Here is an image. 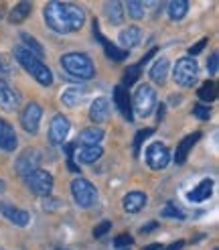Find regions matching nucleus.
<instances>
[{"instance_id":"6e6552de","label":"nucleus","mask_w":219,"mask_h":250,"mask_svg":"<svg viewBox=\"0 0 219 250\" xmlns=\"http://www.w3.org/2000/svg\"><path fill=\"white\" fill-rule=\"evenodd\" d=\"M146 159V165L154 171H161L170 163V151L163 145V143H150L148 148L144 153Z\"/></svg>"},{"instance_id":"c9c22d12","label":"nucleus","mask_w":219,"mask_h":250,"mask_svg":"<svg viewBox=\"0 0 219 250\" xmlns=\"http://www.w3.org/2000/svg\"><path fill=\"white\" fill-rule=\"evenodd\" d=\"M193 114L197 116L199 120H209V116H211V110H209V106H203V104H197L193 108Z\"/></svg>"},{"instance_id":"473e14b6","label":"nucleus","mask_w":219,"mask_h":250,"mask_svg":"<svg viewBox=\"0 0 219 250\" xmlns=\"http://www.w3.org/2000/svg\"><path fill=\"white\" fill-rule=\"evenodd\" d=\"M140 78V67L138 65H130L126 71H124V87H130L138 82Z\"/></svg>"},{"instance_id":"5701e85b","label":"nucleus","mask_w":219,"mask_h":250,"mask_svg":"<svg viewBox=\"0 0 219 250\" xmlns=\"http://www.w3.org/2000/svg\"><path fill=\"white\" fill-rule=\"evenodd\" d=\"M140 39H142V31H140V27H136V24H132V27L124 29L120 33V37H118L120 45H124L126 51H128V49H132V47H136L140 43Z\"/></svg>"},{"instance_id":"7ed1b4c3","label":"nucleus","mask_w":219,"mask_h":250,"mask_svg":"<svg viewBox=\"0 0 219 250\" xmlns=\"http://www.w3.org/2000/svg\"><path fill=\"white\" fill-rule=\"evenodd\" d=\"M59 61H61V67L67 71L69 80L85 82V80H91L95 76L93 61L85 53H65Z\"/></svg>"},{"instance_id":"9d476101","label":"nucleus","mask_w":219,"mask_h":250,"mask_svg":"<svg viewBox=\"0 0 219 250\" xmlns=\"http://www.w3.org/2000/svg\"><path fill=\"white\" fill-rule=\"evenodd\" d=\"M91 29H93V37L97 41L102 43V47H104V53H106V57L110 59V61H124L126 57H128V51L126 49H120V47H116L114 43H110L106 37L102 35V31H100V24H97V21L93 19V22H91Z\"/></svg>"},{"instance_id":"a878e982","label":"nucleus","mask_w":219,"mask_h":250,"mask_svg":"<svg viewBox=\"0 0 219 250\" xmlns=\"http://www.w3.org/2000/svg\"><path fill=\"white\" fill-rule=\"evenodd\" d=\"M166 12L170 21H182L189 12V2L187 0H173V2L166 4Z\"/></svg>"},{"instance_id":"c03bdc74","label":"nucleus","mask_w":219,"mask_h":250,"mask_svg":"<svg viewBox=\"0 0 219 250\" xmlns=\"http://www.w3.org/2000/svg\"><path fill=\"white\" fill-rule=\"evenodd\" d=\"M182 246H185V242H182V240H179V242H173L170 246H166L164 250H181Z\"/></svg>"},{"instance_id":"c85d7f7f","label":"nucleus","mask_w":219,"mask_h":250,"mask_svg":"<svg viewBox=\"0 0 219 250\" xmlns=\"http://www.w3.org/2000/svg\"><path fill=\"white\" fill-rule=\"evenodd\" d=\"M20 39H22V43H24L22 47H24V49H27V51H31L33 55H36V57H39V59H41V57L45 55V49L41 47V43H39V41H36V39H35V37H31L29 33H20Z\"/></svg>"},{"instance_id":"20e7f679","label":"nucleus","mask_w":219,"mask_h":250,"mask_svg":"<svg viewBox=\"0 0 219 250\" xmlns=\"http://www.w3.org/2000/svg\"><path fill=\"white\" fill-rule=\"evenodd\" d=\"M132 110H136V114L142 116V118H148L152 114V110L156 106V92L154 87L148 85V83H140L134 92V98H132Z\"/></svg>"},{"instance_id":"c756f323","label":"nucleus","mask_w":219,"mask_h":250,"mask_svg":"<svg viewBox=\"0 0 219 250\" xmlns=\"http://www.w3.org/2000/svg\"><path fill=\"white\" fill-rule=\"evenodd\" d=\"M197 96L203 100V102H213V100L217 98V87H215V82L207 80L199 90H197Z\"/></svg>"},{"instance_id":"6ab92c4d","label":"nucleus","mask_w":219,"mask_h":250,"mask_svg":"<svg viewBox=\"0 0 219 250\" xmlns=\"http://www.w3.org/2000/svg\"><path fill=\"white\" fill-rule=\"evenodd\" d=\"M199 139H201V132H193V134L185 136V139L179 143L177 153H175V163H177V165H182V163H185L187 157H189V153H191V148L199 143Z\"/></svg>"},{"instance_id":"2f4dec72","label":"nucleus","mask_w":219,"mask_h":250,"mask_svg":"<svg viewBox=\"0 0 219 250\" xmlns=\"http://www.w3.org/2000/svg\"><path fill=\"white\" fill-rule=\"evenodd\" d=\"M154 132V128H144V130H138L136 132V136H134V157H138V153H140V146H142V143L148 139V136Z\"/></svg>"},{"instance_id":"dca6fc26","label":"nucleus","mask_w":219,"mask_h":250,"mask_svg":"<svg viewBox=\"0 0 219 250\" xmlns=\"http://www.w3.org/2000/svg\"><path fill=\"white\" fill-rule=\"evenodd\" d=\"M17 146H18V139H17L15 128L4 118H0V148L6 153H12Z\"/></svg>"},{"instance_id":"a18cd8bd","label":"nucleus","mask_w":219,"mask_h":250,"mask_svg":"<svg viewBox=\"0 0 219 250\" xmlns=\"http://www.w3.org/2000/svg\"><path fill=\"white\" fill-rule=\"evenodd\" d=\"M142 250H161V244H150V246H144Z\"/></svg>"},{"instance_id":"9b49d317","label":"nucleus","mask_w":219,"mask_h":250,"mask_svg":"<svg viewBox=\"0 0 219 250\" xmlns=\"http://www.w3.org/2000/svg\"><path fill=\"white\" fill-rule=\"evenodd\" d=\"M69 128L71 124L63 114L53 116L51 126H49V141H51V145H63L69 134Z\"/></svg>"},{"instance_id":"0eeeda50","label":"nucleus","mask_w":219,"mask_h":250,"mask_svg":"<svg viewBox=\"0 0 219 250\" xmlns=\"http://www.w3.org/2000/svg\"><path fill=\"white\" fill-rule=\"evenodd\" d=\"M27 181V187L35 193V195H41V197H49L53 191V175L49 171H43V169H36L33 171L31 175L24 177Z\"/></svg>"},{"instance_id":"f3484780","label":"nucleus","mask_w":219,"mask_h":250,"mask_svg":"<svg viewBox=\"0 0 219 250\" xmlns=\"http://www.w3.org/2000/svg\"><path fill=\"white\" fill-rule=\"evenodd\" d=\"M114 102H116V108L120 110V114L124 116L128 122L134 120V112H132V104H130V98H128V92L124 85H116L114 87Z\"/></svg>"},{"instance_id":"7c9ffc66","label":"nucleus","mask_w":219,"mask_h":250,"mask_svg":"<svg viewBox=\"0 0 219 250\" xmlns=\"http://www.w3.org/2000/svg\"><path fill=\"white\" fill-rule=\"evenodd\" d=\"M126 10L128 15L132 19H142L144 17V2H138V0H130V2H126Z\"/></svg>"},{"instance_id":"72a5a7b5","label":"nucleus","mask_w":219,"mask_h":250,"mask_svg":"<svg viewBox=\"0 0 219 250\" xmlns=\"http://www.w3.org/2000/svg\"><path fill=\"white\" fill-rule=\"evenodd\" d=\"M161 216L163 218H175V220H185V214L177 208V206H173V204H168L163 211H161Z\"/></svg>"},{"instance_id":"aec40b11","label":"nucleus","mask_w":219,"mask_h":250,"mask_svg":"<svg viewBox=\"0 0 219 250\" xmlns=\"http://www.w3.org/2000/svg\"><path fill=\"white\" fill-rule=\"evenodd\" d=\"M108 114H110V102L106 98H95L90 106V120L93 124H102L106 122Z\"/></svg>"},{"instance_id":"f8f14e48","label":"nucleus","mask_w":219,"mask_h":250,"mask_svg":"<svg viewBox=\"0 0 219 250\" xmlns=\"http://www.w3.org/2000/svg\"><path fill=\"white\" fill-rule=\"evenodd\" d=\"M39 161H41V153L35 151V148H29V151H24L17 159V171L22 175V177H27V175H31L33 171L39 169Z\"/></svg>"},{"instance_id":"ddd939ff","label":"nucleus","mask_w":219,"mask_h":250,"mask_svg":"<svg viewBox=\"0 0 219 250\" xmlns=\"http://www.w3.org/2000/svg\"><path fill=\"white\" fill-rule=\"evenodd\" d=\"M102 155H104V148L100 145H95V146H79V145H75L73 161H77L79 165H93Z\"/></svg>"},{"instance_id":"f704fd0d","label":"nucleus","mask_w":219,"mask_h":250,"mask_svg":"<svg viewBox=\"0 0 219 250\" xmlns=\"http://www.w3.org/2000/svg\"><path fill=\"white\" fill-rule=\"evenodd\" d=\"M10 73H12V63H10V59H8L4 53H0V80H6Z\"/></svg>"},{"instance_id":"58836bf2","label":"nucleus","mask_w":219,"mask_h":250,"mask_svg":"<svg viewBox=\"0 0 219 250\" xmlns=\"http://www.w3.org/2000/svg\"><path fill=\"white\" fill-rule=\"evenodd\" d=\"M217 59H219V55L217 53H211L209 61H207V69H209L211 76H215V73H217Z\"/></svg>"},{"instance_id":"4c0bfd02","label":"nucleus","mask_w":219,"mask_h":250,"mask_svg":"<svg viewBox=\"0 0 219 250\" xmlns=\"http://www.w3.org/2000/svg\"><path fill=\"white\" fill-rule=\"evenodd\" d=\"M114 244H116L118 248H122V246H130V244H132V236H130V234H120Z\"/></svg>"},{"instance_id":"f257e3e1","label":"nucleus","mask_w":219,"mask_h":250,"mask_svg":"<svg viewBox=\"0 0 219 250\" xmlns=\"http://www.w3.org/2000/svg\"><path fill=\"white\" fill-rule=\"evenodd\" d=\"M43 17L49 29H53L59 35H69L75 33L83 27L85 22V12L83 8H79L77 4L71 2H49L43 10Z\"/></svg>"},{"instance_id":"423d86ee","label":"nucleus","mask_w":219,"mask_h":250,"mask_svg":"<svg viewBox=\"0 0 219 250\" xmlns=\"http://www.w3.org/2000/svg\"><path fill=\"white\" fill-rule=\"evenodd\" d=\"M71 195L79 208H91L97 199V189L93 187L91 181L77 177V179L71 181Z\"/></svg>"},{"instance_id":"37998d69","label":"nucleus","mask_w":219,"mask_h":250,"mask_svg":"<svg viewBox=\"0 0 219 250\" xmlns=\"http://www.w3.org/2000/svg\"><path fill=\"white\" fill-rule=\"evenodd\" d=\"M156 228H158V222H148L146 226L140 228V234H148V232H152V230H156Z\"/></svg>"},{"instance_id":"09e8293b","label":"nucleus","mask_w":219,"mask_h":250,"mask_svg":"<svg viewBox=\"0 0 219 250\" xmlns=\"http://www.w3.org/2000/svg\"><path fill=\"white\" fill-rule=\"evenodd\" d=\"M213 250H217V248H213Z\"/></svg>"},{"instance_id":"49530a36","label":"nucleus","mask_w":219,"mask_h":250,"mask_svg":"<svg viewBox=\"0 0 219 250\" xmlns=\"http://www.w3.org/2000/svg\"><path fill=\"white\" fill-rule=\"evenodd\" d=\"M2 191H6V183H4L2 179H0V193H2Z\"/></svg>"},{"instance_id":"e433bc0d","label":"nucleus","mask_w":219,"mask_h":250,"mask_svg":"<svg viewBox=\"0 0 219 250\" xmlns=\"http://www.w3.org/2000/svg\"><path fill=\"white\" fill-rule=\"evenodd\" d=\"M112 228V222H108V220H104V222H100V226H95L93 228V238H102V236Z\"/></svg>"},{"instance_id":"a19ab883","label":"nucleus","mask_w":219,"mask_h":250,"mask_svg":"<svg viewBox=\"0 0 219 250\" xmlns=\"http://www.w3.org/2000/svg\"><path fill=\"white\" fill-rule=\"evenodd\" d=\"M152 55H156V49H150V51H148V53H146V55H144V57H142V59L138 61V63H136V65H138V67L142 69V67H144L146 63H148V59H150Z\"/></svg>"},{"instance_id":"b1692460","label":"nucleus","mask_w":219,"mask_h":250,"mask_svg":"<svg viewBox=\"0 0 219 250\" xmlns=\"http://www.w3.org/2000/svg\"><path fill=\"white\" fill-rule=\"evenodd\" d=\"M166 76H168V59L166 57H158L154 61V65L150 67V78L154 83H164L166 82Z\"/></svg>"},{"instance_id":"cd10ccee","label":"nucleus","mask_w":219,"mask_h":250,"mask_svg":"<svg viewBox=\"0 0 219 250\" xmlns=\"http://www.w3.org/2000/svg\"><path fill=\"white\" fill-rule=\"evenodd\" d=\"M31 10H33V4H31V2H18L15 8L10 10L8 21H10L12 24H18V22H22L24 19L31 15Z\"/></svg>"},{"instance_id":"a211bd4d","label":"nucleus","mask_w":219,"mask_h":250,"mask_svg":"<svg viewBox=\"0 0 219 250\" xmlns=\"http://www.w3.org/2000/svg\"><path fill=\"white\" fill-rule=\"evenodd\" d=\"M146 202H148V197H146L144 191H130L122 199V208H124V211H128V214H138L146 206Z\"/></svg>"},{"instance_id":"412c9836","label":"nucleus","mask_w":219,"mask_h":250,"mask_svg":"<svg viewBox=\"0 0 219 250\" xmlns=\"http://www.w3.org/2000/svg\"><path fill=\"white\" fill-rule=\"evenodd\" d=\"M104 139V130L100 126H90V128H83L77 136V145L79 146H95Z\"/></svg>"},{"instance_id":"39448f33","label":"nucleus","mask_w":219,"mask_h":250,"mask_svg":"<svg viewBox=\"0 0 219 250\" xmlns=\"http://www.w3.org/2000/svg\"><path fill=\"white\" fill-rule=\"evenodd\" d=\"M199 78V65L193 57H181L175 67H173V80L182 85V87H191Z\"/></svg>"},{"instance_id":"4468645a","label":"nucleus","mask_w":219,"mask_h":250,"mask_svg":"<svg viewBox=\"0 0 219 250\" xmlns=\"http://www.w3.org/2000/svg\"><path fill=\"white\" fill-rule=\"evenodd\" d=\"M20 104V94L12 85L6 83V80H0V108L2 110H17Z\"/></svg>"},{"instance_id":"4be33fe9","label":"nucleus","mask_w":219,"mask_h":250,"mask_svg":"<svg viewBox=\"0 0 219 250\" xmlns=\"http://www.w3.org/2000/svg\"><path fill=\"white\" fill-rule=\"evenodd\" d=\"M211 193H213V181H211V179H203L193 191L187 193V199H189V202L199 204V202H205V199H209Z\"/></svg>"},{"instance_id":"393cba45","label":"nucleus","mask_w":219,"mask_h":250,"mask_svg":"<svg viewBox=\"0 0 219 250\" xmlns=\"http://www.w3.org/2000/svg\"><path fill=\"white\" fill-rule=\"evenodd\" d=\"M104 12H106V19L110 24H120L122 21H124V6H122V2H106L104 4Z\"/></svg>"},{"instance_id":"79ce46f5","label":"nucleus","mask_w":219,"mask_h":250,"mask_svg":"<svg viewBox=\"0 0 219 250\" xmlns=\"http://www.w3.org/2000/svg\"><path fill=\"white\" fill-rule=\"evenodd\" d=\"M59 206H61L59 199H49V197L45 199V209H51V211H53V209H57Z\"/></svg>"},{"instance_id":"2eb2a0df","label":"nucleus","mask_w":219,"mask_h":250,"mask_svg":"<svg viewBox=\"0 0 219 250\" xmlns=\"http://www.w3.org/2000/svg\"><path fill=\"white\" fill-rule=\"evenodd\" d=\"M0 214H2L10 224L18 226V228H24L29 224V220H31L29 211H24L20 208H15V206H8V204H0Z\"/></svg>"},{"instance_id":"f03ea898","label":"nucleus","mask_w":219,"mask_h":250,"mask_svg":"<svg viewBox=\"0 0 219 250\" xmlns=\"http://www.w3.org/2000/svg\"><path fill=\"white\" fill-rule=\"evenodd\" d=\"M15 59L18 61V65L27 71L36 83H41V85H51L53 83V71L49 69L36 55L27 51L22 45L15 49Z\"/></svg>"},{"instance_id":"de8ad7c7","label":"nucleus","mask_w":219,"mask_h":250,"mask_svg":"<svg viewBox=\"0 0 219 250\" xmlns=\"http://www.w3.org/2000/svg\"><path fill=\"white\" fill-rule=\"evenodd\" d=\"M55 250H67V248H55Z\"/></svg>"},{"instance_id":"1a4fd4ad","label":"nucleus","mask_w":219,"mask_h":250,"mask_svg":"<svg viewBox=\"0 0 219 250\" xmlns=\"http://www.w3.org/2000/svg\"><path fill=\"white\" fill-rule=\"evenodd\" d=\"M41 116H43V108L36 102H29L24 106V110L20 112V126L24 128V132H29V134L39 132Z\"/></svg>"},{"instance_id":"ea45409f","label":"nucleus","mask_w":219,"mask_h":250,"mask_svg":"<svg viewBox=\"0 0 219 250\" xmlns=\"http://www.w3.org/2000/svg\"><path fill=\"white\" fill-rule=\"evenodd\" d=\"M205 45H207V39H201L197 45H195V47H191L189 49V55L193 57V55H197V53H201L203 51V49H205Z\"/></svg>"},{"instance_id":"bb28decb","label":"nucleus","mask_w":219,"mask_h":250,"mask_svg":"<svg viewBox=\"0 0 219 250\" xmlns=\"http://www.w3.org/2000/svg\"><path fill=\"white\" fill-rule=\"evenodd\" d=\"M81 100H83V90H81V87H67V90L61 94V102H63L67 108L79 106Z\"/></svg>"}]
</instances>
